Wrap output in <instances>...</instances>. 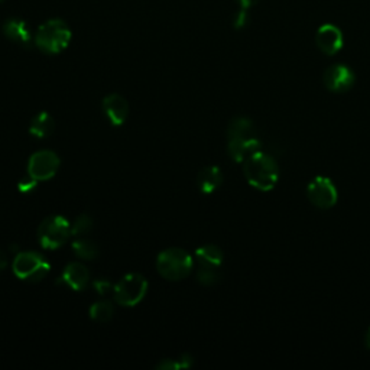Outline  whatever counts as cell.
<instances>
[{"instance_id":"cell-1","label":"cell","mask_w":370,"mask_h":370,"mask_svg":"<svg viewBox=\"0 0 370 370\" xmlns=\"http://www.w3.org/2000/svg\"><path fill=\"white\" fill-rule=\"evenodd\" d=\"M262 142L256 128L248 117H234L227 128V150L234 162H243L246 158L261 150Z\"/></svg>"},{"instance_id":"cell-2","label":"cell","mask_w":370,"mask_h":370,"mask_svg":"<svg viewBox=\"0 0 370 370\" xmlns=\"http://www.w3.org/2000/svg\"><path fill=\"white\" fill-rule=\"evenodd\" d=\"M243 174L253 189L270 191L280 179V167L269 153L258 150L243 161Z\"/></svg>"},{"instance_id":"cell-3","label":"cell","mask_w":370,"mask_h":370,"mask_svg":"<svg viewBox=\"0 0 370 370\" xmlns=\"http://www.w3.org/2000/svg\"><path fill=\"white\" fill-rule=\"evenodd\" d=\"M71 41V30L61 19H51L40 26L35 35V45L45 54L63 52Z\"/></svg>"},{"instance_id":"cell-4","label":"cell","mask_w":370,"mask_h":370,"mask_svg":"<svg viewBox=\"0 0 370 370\" xmlns=\"http://www.w3.org/2000/svg\"><path fill=\"white\" fill-rule=\"evenodd\" d=\"M194 266L191 255L179 248H171L160 253L157 269L161 276L168 281H181L187 278Z\"/></svg>"},{"instance_id":"cell-5","label":"cell","mask_w":370,"mask_h":370,"mask_svg":"<svg viewBox=\"0 0 370 370\" xmlns=\"http://www.w3.org/2000/svg\"><path fill=\"white\" fill-rule=\"evenodd\" d=\"M71 237V225L63 215H51L38 227V241L47 251H55Z\"/></svg>"},{"instance_id":"cell-6","label":"cell","mask_w":370,"mask_h":370,"mask_svg":"<svg viewBox=\"0 0 370 370\" xmlns=\"http://www.w3.org/2000/svg\"><path fill=\"white\" fill-rule=\"evenodd\" d=\"M13 273L22 281L40 282L48 275L49 262L37 252H19L13 261Z\"/></svg>"},{"instance_id":"cell-7","label":"cell","mask_w":370,"mask_h":370,"mask_svg":"<svg viewBox=\"0 0 370 370\" xmlns=\"http://www.w3.org/2000/svg\"><path fill=\"white\" fill-rule=\"evenodd\" d=\"M148 292V281L141 273H129L123 276L114 285L113 298L123 306L138 305Z\"/></svg>"},{"instance_id":"cell-8","label":"cell","mask_w":370,"mask_h":370,"mask_svg":"<svg viewBox=\"0 0 370 370\" xmlns=\"http://www.w3.org/2000/svg\"><path fill=\"white\" fill-rule=\"evenodd\" d=\"M306 197L313 205L320 210H328L335 205L338 193L330 178L316 177L306 187Z\"/></svg>"},{"instance_id":"cell-9","label":"cell","mask_w":370,"mask_h":370,"mask_svg":"<svg viewBox=\"0 0 370 370\" xmlns=\"http://www.w3.org/2000/svg\"><path fill=\"white\" fill-rule=\"evenodd\" d=\"M59 157L52 150H38L28 162V174L40 181L51 179L59 168Z\"/></svg>"},{"instance_id":"cell-10","label":"cell","mask_w":370,"mask_h":370,"mask_svg":"<svg viewBox=\"0 0 370 370\" xmlns=\"http://www.w3.org/2000/svg\"><path fill=\"white\" fill-rule=\"evenodd\" d=\"M323 81L330 91L345 92L353 87L356 81V76L349 67L343 64H335L326 70Z\"/></svg>"},{"instance_id":"cell-11","label":"cell","mask_w":370,"mask_h":370,"mask_svg":"<svg viewBox=\"0 0 370 370\" xmlns=\"http://www.w3.org/2000/svg\"><path fill=\"white\" fill-rule=\"evenodd\" d=\"M316 44L326 55H335L343 48V34L335 25H323L316 35Z\"/></svg>"},{"instance_id":"cell-12","label":"cell","mask_w":370,"mask_h":370,"mask_svg":"<svg viewBox=\"0 0 370 370\" xmlns=\"http://www.w3.org/2000/svg\"><path fill=\"white\" fill-rule=\"evenodd\" d=\"M103 112L107 119L112 121V125L120 126L126 121L129 116V103L126 99L120 95H109L103 100Z\"/></svg>"},{"instance_id":"cell-13","label":"cell","mask_w":370,"mask_h":370,"mask_svg":"<svg viewBox=\"0 0 370 370\" xmlns=\"http://www.w3.org/2000/svg\"><path fill=\"white\" fill-rule=\"evenodd\" d=\"M90 280V272L83 263L73 262L67 265L63 275L59 278V282L73 291H83Z\"/></svg>"},{"instance_id":"cell-14","label":"cell","mask_w":370,"mask_h":370,"mask_svg":"<svg viewBox=\"0 0 370 370\" xmlns=\"http://www.w3.org/2000/svg\"><path fill=\"white\" fill-rule=\"evenodd\" d=\"M223 182V174L217 167H205L197 175V187L203 194H211Z\"/></svg>"},{"instance_id":"cell-15","label":"cell","mask_w":370,"mask_h":370,"mask_svg":"<svg viewBox=\"0 0 370 370\" xmlns=\"http://www.w3.org/2000/svg\"><path fill=\"white\" fill-rule=\"evenodd\" d=\"M4 32L11 41L20 44L23 47H28L30 41H32V35H30L29 26L26 25L25 20L18 19V18H12L4 25Z\"/></svg>"},{"instance_id":"cell-16","label":"cell","mask_w":370,"mask_h":370,"mask_svg":"<svg viewBox=\"0 0 370 370\" xmlns=\"http://www.w3.org/2000/svg\"><path fill=\"white\" fill-rule=\"evenodd\" d=\"M196 258L198 266H208V268H219L223 263V251L215 244H205L196 251Z\"/></svg>"},{"instance_id":"cell-17","label":"cell","mask_w":370,"mask_h":370,"mask_svg":"<svg viewBox=\"0 0 370 370\" xmlns=\"http://www.w3.org/2000/svg\"><path fill=\"white\" fill-rule=\"evenodd\" d=\"M54 128H55V121H54L52 116L47 112H41L32 119V121H30L29 132L35 138L44 139V138H48L49 135H52Z\"/></svg>"},{"instance_id":"cell-18","label":"cell","mask_w":370,"mask_h":370,"mask_svg":"<svg viewBox=\"0 0 370 370\" xmlns=\"http://www.w3.org/2000/svg\"><path fill=\"white\" fill-rule=\"evenodd\" d=\"M73 251L84 261H95L99 256V248L96 243L87 239H78L73 243Z\"/></svg>"},{"instance_id":"cell-19","label":"cell","mask_w":370,"mask_h":370,"mask_svg":"<svg viewBox=\"0 0 370 370\" xmlns=\"http://www.w3.org/2000/svg\"><path fill=\"white\" fill-rule=\"evenodd\" d=\"M113 314L114 306L110 301H99L92 304L90 308V317L99 323H107L109 320H112Z\"/></svg>"},{"instance_id":"cell-20","label":"cell","mask_w":370,"mask_h":370,"mask_svg":"<svg viewBox=\"0 0 370 370\" xmlns=\"http://www.w3.org/2000/svg\"><path fill=\"white\" fill-rule=\"evenodd\" d=\"M197 281L203 285H214L220 281V270L219 268H208L200 266L197 270Z\"/></svg>"},{"instance_id":"cell-21","label":"cell","mask_w":370,"mask_h":370,"mask_svg":"<svg viewBox=\"0 0 370 370\" xmlns=\"http://www.w3.org/2000/svg\"><path fill=\"white\" fill-rule=\"evenodd\" d=\"M91 230H92V220L87 214L78 215V217L74 220V223L71 225V236H76V237H84Z\"/></svg>"},{"instance_id":"cell-22","label":"cell","mask_w":370,"mask_h":370,"mask_svg":"<svg viewBox=\"0 0 370 370\" xmlns=\"http://www.w3.org/2000/svg\"><path fill=\"white\" fill-rule=\"evenodd\" d=\"M37 184H38V181L28 174L26 177H23V178L19 181L18 189H19L20 193L26 194V193H30V191H32V190L37 187Z\"/></svg>"},{"instance_id":"cell-23","label":"cell","mask_w":370,"mask_h":370,"mask_svg":"<svg viewBox=\"0 0 370 370\" xmlns=\"http://www.w3.org/2000/svg\"><path fill=\"white\" fill-rule=\"evenodd\" d=\"M92 287H95V290H96V292L99 295H103V297H106L109 294H113V291H114V285L110 281H106V280L95 281Z\"/></svg>"},{"instance_id":"cell-24","label":"cell","mask_w":370,"mask_h":370,"mask_svg":"<svg viewBox=\"0 0 370 370\" xmlns=\"http://www.w3.org/2000/svg\"><path fill=\"white\" fill-rule=\"evenodd\" d=\"M248 22H249L248 9H243V8H241V9L237 12V15L234 16L233 25H234L236 29H243L246 25H248Z\"/></svg>"},{"instance_id":"cell-25","label":"cell","mask_w":370,"mask_h":370,"mask_svg":"<svg viewBox=\"0 0 370 370\" xmlns=\"http://www.w3.org/2000/svg\"><path fill=\"white\" fill-rule=\"evenodd\" d=\"M157 369L161 370H175V369H182L179 360H174V359H164L162 362H160L157 364Z\"/></svg>"},{"instance_id":"cell-26","label":"cell","mask_w":370,"mask_h":370,"mask_svg":"<svg viewBox=\"0 0 370 370\" xmlns=\"http://www.w3.org/2000/svg\"><path fill=\"white\" fill-rule=\"evenodd\" d=\"M193 357L190 354H184L179 357V363H181V367L182 369H187V367H191L193 366Z\"/></svg>"},{"instance_id":"cell-27","label":"cell","mask_w":370,"mask_h":370,"mask_svg":"<svg viewBox=\"0 0 370 370\" xmlns=\"http://www.w3.org/2000/svg\"><path fill=\"white\" fill-rule=\"evenodd\" d=\"M237 2H239V5H240L243 9H249V8L255 6V5H258L259 0H237Z\"/></svg>"},{"instance_id":"cell-28","label":"cell","mask_w":370,"mask_h":370,"mask_svg":"<svg viewBox=\"0 0 370 370\" xmlns=\"http://www.w3.org/2000/svg\"><path fill=\"white\" fill-rule=\"evenodd\" d=\"M8 266V256L4 251H0V270H4Z\"/></svg>"},{"instance_id":"cell-29","label":"cell","mask_w":370,"mask_h":370,"mask_svg":"<svg viewBox=\"0 0 370 370\" xmlns=\"http://www.w3.org/2000/svg\"><path fill=\"white\" fill-rule=\"evenodd\" d=\"M364 345H366V347L370 350V328L367 330V333H366V335H364Z\"/></svg>"},{"instance_id":"cell-30","label":"cell","mask_w":370,"mask_h":370,"mask_svg":"<svg viewBox=\"0 0 370 370\" xmlns=\"http://www.w3.org/2000/svg\"><path fill=\"white\" fill-rule=\"evenodd\" d=\"M0 2H4V0H0Z\"/></svg>"}]
</instances>
